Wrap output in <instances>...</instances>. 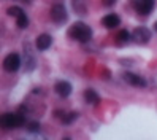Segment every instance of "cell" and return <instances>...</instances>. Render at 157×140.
<instances>
[{"instance_id": "19", "label": "cell", "mask_w": 157, "mask_h": 140, "mask_svg": "<svg viewBox=\"0 0 157 140\" xmlns=\"http://www.w3.org/2000/svg\"><path fill=\"white\" fill-rule=\"evenodd\" d=\"M149 85H151L154 89H157V73H154V75L151 77V80H149Z\"/></svg>"}, {"instance_id": "8", "label": "cell", "mask_w": 157, "mask_h": 140, "mask_svg": "<svg viewBox=\"0 0 157 140\" xmlns=\"http://www.w3.org/2000/svg\"><path fill=\"white\" fill-rule=\"evenodd\" d=\"M54 91H56V94L57 96H60V97H68L70 94H71V91H73V88H71V85L68 81H65V80H60V81H56V85H54Z\"/></svg>"}, {"instance_id": "20", "label": "cell", "mask_w": 157, "mask_h": 140, "mask_svg": "<svg viewBox=\"0 0 157 140\" xmlns=\"http://www.w3.org/2000/svg\"><path fill=\"white\" fill-rule=\"evenodd\" d=\"M52 115H54V118L62 119V118H63V115H65V111H62V110H54V111H52Z\"/></svg>"}, {"instance_id": "17", "label": "cell", "mask_w": 157, "mask_h": 140, "mask_svg": "<svg viewBox=\"0 0 157 140\" xmlns=\"http://www.w3.org/2000/svg\"><path fill=\"white\" fill-rule=\"evenodd\" d=\"M22 13H24V10H22L21 6H17V5H13V6H10L6 10V14L11 16V18H17V16H21Z\"/></svg>"}, {"instance_id": "3", "label": "cell", "mask_w": 157, "mask_h": 140, "mask_svg": "<svg viewBox=\"0 0 157 140\" xmlns=\"http://www.w3.org/2000/svg\"><path fill=\"white\" fill-rule=\"evenodd\" d=\"M51 19L54 24L57 26H63L68 21V11L63 3H54L51 8Z\"/></svg>"}, {"instance_id": "4", "label": "cell", "mask_w": 157, "mask_h": 140, "mask_svg": "<svg viewBox=\"0 0 157 140\" xmlns=\"http://www.w3.org/2000/svg\"><path fill=\"white\" fill-rule=\"evenodd\" d=\"M21 65H22V58L17 53H10V54H6L5 56V59H3V69L6 72H10V73H14L21 69Z\"/></svg>"}, {"instance_id": "22", "label": "cell", "mask_w": 157, "mask_h": 140, "mask_svg": "<svg viewBox=\"0 0 157 140\" xmlns=\"http://www.w3.org/2000/svg\"><path fill=\"white\" fill-rule=\"evenodd\" d=\"M116 2L117 0H103L101 3H103L105 6H113V5H116Z\"/></svg>"}, {"instance_id": "10", "label": "cell", "mask_w": 157, "mask_h": 140, "mask_svg": "<svg viewBox=\"0 0 157 140\" xmlns=\"http://www.w3.org/2000/svg\"><path fill=\"white\" fill-rule=\"evenodd\" d=\"M52 45V37L49 34H40L35 40V46L38 51H46Z\"/></svg>"}, {"instance_id": "9", "label": "cell", "mask_w": 157, "mask_h": 140, "mask_svg": "<svg viewBox=\"0 0 157 140\" xmlns=\"http://www.w3.org/2000/svg\"><path fill=\"white\" fill-rule=\"evenodd\" d=\"M119 24H121V18L116 13H108L106 16L101 18V26H103L105 29H116Z\"/></svg>"}, {"instance_id": "26", "label": "cell", "mask_w": 157, "mask_h": 140, "mask_svg": "<svg viewBox=\"0 0 157 140\" xmlns=\"http://www.w3.org/2000/svg\"><path fill=\"white\" fill-rule=\"evenodd\" d=\"M17 140H24V138H17Z\"/></svg>"}, {"instance_id": "13", "label": "cell", "mask_w": 157, "mask_h": 140, "mask_svg": "<svg viewBox=\"0 0 157 140\" xmlns=\"http://www.w3.org/2000/svg\"><path fill=\"white\" fill-rule=\"evenodd\" d=\"M71 8L76 14H87V3L86 0H71Z\"/></svg>"}, {"instance_id": "14", "label": "cell", "mask_w": 157, "mask_h": 140, "mask_svg": "<svg viewBox=\"0 0 157 140\" xmlns=\"http://www.w3.org/2000/svg\"><path fill=\"white\" fill-rule=\"evenodd\" d=\"M24 48H25V72H30V70H33L35 69V58H33V56L30 54V51L29 50H27V48H29V43H25L24 45Z\"/></svg>"}, {"instance_id": "7", "label": "cell", "mask_w": 157, "mask_h": 140, "mask_svg": "<svg viewBox=\"0 0 157 140\" xmlns=\"http://www.w3.org/2000/svg\"><path fill=\"white\" fill-rule=\"evenodd\" d=\"M121 78L127 83V85L130 86H135V88H146L149 85V81H146L141 75H138V73H133V72H124Z\"/></svg>"}, {"instance_id": "12", "label": "cell", "mask_w": 157, "mask_h": 140, "mask_svg": "<svg viewBox=\"0 0 157 140\" xmlns=\"http://www.w3.org/2000/svg\"><path fill=\"white\" fill-rule=\"evenodd\" d=\"M84 100L89 105H98L100 104V96L95 92V89H86L84 91Z\"/></svg>"}, {"instance_id": "25", "label": "cell", "mask_w": 157, "mask_h": 140, "mask_svg": "<svg viewBox=\"0 0 157 140\" xmlns=\"http://www.w3.org/2000/svg\"><path fill=\"white\" fill-rule=\"evenodd\" d=\"M62 140H71V137H63Z\"/></svg>"}, {"instance_id": "16", "label": "cell", "mask_w": 157, "mask_h": 140, "mask_svg": "<svg viewBox=\"0 0 157 140\" xmlns=\"http://www.w3.org/2000/svg\"><path fill=\"white\" fill-rule=\"evenodd\" d=\"M16 26L19 27V29H27V26H29V18H27L25 13H22L21 16L16 18Z\"/></svg>"}, {"instance_id": "24", "label": "cell", "mask_w": 157, "mask_h": 140, "mask_svg": "<svg viewBox=\"0 0 157 140\" xmlns=\"http://www.w3.org/2000/svg\"><path fill=\"white\" fill-rule=\"evenodd\" d=\"M154 30H155V32H157V21H155V22H154Z\"/></svg>"}, {"instance_id": "11", "label": "cell", "mask_w": 157, "mask_h": 140, "mask_svg": "<svg viewBox=\"0 0 157 140\" xmlns=\"http://www.w3.org/2000/svg\"><path fill=\"white\" fill-rule=\"evenodd\" d=\"M130 40H132V32H128V30L122 29V30H119V32H117L114 43H116V46H125Z\"/></svg>"}, {"instance_id": "18", "label": "cell", "mask_w": 157, "mask_h": 140, "mask_svg": "<svg viewBox=\"0 0 157 140\" xmlns=\"http://www.w3.org/2000/svg\"><path fill=\"white\" fill-rule=\"evenodd\" d=\"M27 130H29L30 134L40 132V123H36V121H30V123H27Z\"/></svg>"}, {"instance_id": "23", "label": "cell", "mask_w": 157, "mask_h": 140, "mask_svg": "<svg viewBox=\"0 0 157 140\" xmlns=\"http://www.w3.org/2000/svg\"><path fill=\"white\" fill-rule=\"evenodd\" d=\"M21 2H24V3H30L32 0H21Z\"/></svg>"}, {"instance_id": "6", "label": "cell", "mask_w": 157, "mask_h": 140, "mask_svg": "<svg viewBox=\"0 0 157 140\" xmlns=\"http://www.w3.org/2000/svg\"><path fill=\"white\" fill-rule=\"evenodd\" d=\"M132 5L138 14L149 16L155 8V0H132Z\"/></svg>"}, {"instance_id": "5", "label": "cell", "mask_w": 157, "mask_h": 140, "mask_svg": "<svg viewBox=\"0 0 157 140\" xmlns=\"http://www.w3.org/2000/svg\"><path fill=\"white\" fill-rule=\"evenodd\" d=\"M151 38H152V32L144 26L135 27V29L132 30V40L136 45H146V43L151 42Z\"/></svg>"}, {"instance_id": "15", "label": "cell", "mask_w": 157, "mask_h": 140, "mask_svg": "<svg viewBox=\"0 0 157 140\" xmlns=\"http://www.w3.org/2000/svg\"><path fill=\"white\" fill-rule=\"evenodd\" d=\"M78 116H79L78 111H67V113L63 115V118H62L60 121H62V124L68 126V124H71V123H75V121L78 119Z\"/></svg>"}, {"instance_id": "21", "label": "cell", "mask_w": 157, "mask_h": 140, "mask_svg": "<svg viewBox=\"0 0 157 140\" xmlns=\"http://www.w3.org/2000/svg\"><path fill=\"white\" fill-rule=\"evenodd\" d=\"M119 64L128 67V65H133V61H132V59H119Z\"/></svg>"}, {"instance_id": "1", "label": "cell", "mask_w": 157, "mask_h": 140, "mask_svg": "<svg viewBox=\"0 0 157 140\" xmlns=\"http://www.w3.org/2000/svg\"><path fill=\"white\" fill-rule=\"evenodd\" d=\"M68 37H70V38H73L75 42L87 43V42H90V38H92V29H90L86 22L76 21V22H73V24L70 26Z\"/></svg>"}, {"instance_id": "2", "label": "cell", "mask_w": 157, "mask_h": 140, "mask_svg": "<svg viewBox=\"0 0 157 140\" xmlns=\"http://www.w3.org/2000/svg\"><path fill=\"white\" fill-rule=\"evenodd\" d=\"M24 124H25V115L19 110H17V113H11V111L3 113L2 118H0V126L5 130H13V129L21 127Z\"/></svg>"}]
</instances>
